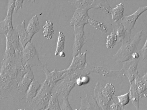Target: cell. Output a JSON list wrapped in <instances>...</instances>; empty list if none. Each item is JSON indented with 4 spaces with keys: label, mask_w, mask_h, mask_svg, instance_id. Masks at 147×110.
I'll list each match as a JSON object with an SVG mask.
<instances>
[{
    "label": "cell",
    "mask_w": 147,
    "mask_h": 110,
    "mask_svg": "<svg viewBox=\"0 0 147 110\" xmlns=\"http://www.w3.org/2000/svg\"><path fill=\"white\" fill-rule=\"evenodd\" d=\"M92 0H71L69 3L75 6L77 9L86 7L89 5Z\"/></svg>",
    "instance_id": "d6a6232c"
},
{
    "label": "cell",
    "mask_w": 147,
    "mask_h": 110,
    "mask_svg": "<svg viewBox=\"0 0 147 110\" xmlns=\"http://www.w3.org/2000/svg\"><path fill=\"white\" fill-rule=\"evenodd\" d=\"M89 5L81 9H77L74 13L70 22L71 26H83L88 23L90 17L88 11L90 9Z\"/></svg>",
    "instance_id": "8fae6325"
},
{
    "label": "cell",
    "mask_w": 147,
    "mask_h": 110,
    "mask_svg": "<svg viewBox=\"0 0 147 110\" xmlns=\"http://www.w3.org/2000/svg\"><path fill=\"white\" fill-rule=\"evenodd\" d=\"M140 58L131 59L123 62L121 69L124 76L127 77L130 84L134 81L135 76L138 73L137 68Z\"/></svg>",
    "instance_id": "4fadbf2b"
},
{
    "label": "cell",
    "mask_w": 147,
    "mask_h": 110,
    "mask_svg": "<svg viewBox=\"0 0 147 110\" xmlns=\"http://www.w3.org/2000/svg\"><path fill=\"white\" fill-rule=\"evenodd\" d=\"M117 98L119 103L124 106L128 104L130 100L129 97V92L124 94L116 97Z\"/></svg>",
    "instance_id": "d590c367"
},
{
    "label": "cell",
    "mask_w": 147,
    "mask_h": 110,
    "mask_svg": "<svg viewBox=\"0 0 147 110\" xmlns=\"http://www.w3.org/2000/svg\"><path fill=\"white\" fill-rule=\"evenodd\" d=\"M115 87L111 83L103 86L97 81L94 90V96L102 110H110V102L113 99Z\"/></svg>",
    "instance_id": "277c9868"
},
{
    "label": "cell",
    "mask_w": 147,
    "mask_h": 110,
    "mask_svg": "<svg viewBox=\"0 0 147 110\" xmlns=\"http://www.w3.org/2000/svg\"><path fill=\"white\" fill-rule=\"evenodd\" d=\"M86 52L81 53L73 57L70 65L67 69L71 71L84 70L88 64L86 60Z\"/></svg>",
    "instance_id": "9a60e30c"
},
{
    "label": "cell",
    "mask_w": 147,
    "mask_h": 110,
    "mask_svg": "<svg viewBox=\"0 0 147 110\" xmlns=\"http://www.w3.org/2000/svg\"><path fill=\"white\" fill-rule=\"evenodd\" d=\"M75 84L73 82L63 80L55 86L52 91V93L60 95L64 98H68L70 91L75 87Z\"/></svg>",
    "instance_id": "5bb4252c"
},
{
    "label": "cell",
    "mask_w": 147,
    "mask_h": 110,
    "mask_svg": "<svg viewBox=\"0 0 147 110\" xmlns=\"http://www.w3.org/2000/svg\"><path fill=\"white\" fill-rule=\"evenodd\" d=\"M65 36L61 31L59 32L56 48L55 55L57 56L64 50L65 46Z\"/></svg>",
    "instance_id": "f1b7e54d"
},
{
    "label": "cell",
    "mask_w": 147,
    "mask_h": 110,
    "mask_svg": "<svg viewBox=\"0 0 147 110\" xmlns=\"http://www.w3.org/2000/svg\"><path fill=\"white\" fill-rule=\"evenodd\" d=\"M84 29L83 26H74V41L73 47V57L81 53L82 46L86 42Z\"/></svg>",
    "instance_id": "9c48e42d"
},
{
    "label": "cell",
    "mask_w": 147,
    "mask_h": 110,
    "mask_svg": "<svg viewBox=\"0 0 147 110\" xmlns=\"http://www.w3.org/2000/svg\"><path fill=\"white\" fill-rule=\"evenodd\" d=\"M134 81L138 87L140 95L144 93L146 90V88L142 80L141 77L138 74V73L135 76Z\"/></svg>",
    "instance_id": "4dcf8cb0"
},
{
    "label": "cell",
    "mask_w": 147,
    "mask_h": 110,
    "mask_svg": "<svg viewBox=\"0 0 147 110\" xmlns=\"http://www.w3.org/2000/svg\"><path fill=\"white\" fill-rule=\"evenodd\" d=\"M34 79L32 71L29 67L23 74L18 85L20 90L25 93L28 87Z\"/></svg>",
    "instance_id": "d6986e66"
},
{
    "label": "cell",
    "mask_w": 147,
    "mask_h": 110,
    "mask_svg": "<svg viewBox=\"0 0 147 110\" xmlns=\"http://www.w3.org/2000/svg\"><path fill=\"white\" fill-rule=\"evenodd\" d=\"M141 78L142 80L146 86V90L144 93L140 95V98H142L144 97H146L147 96V72L144 76L141 77Z\"/></svg>",
    "instance_id": "ab89813d"
},
{
    "label": "cell",
    "mask_w": 147,
    "mask_h": 110,
    "mask_svg": "<svg viewBox=\"0 0 147 110\" xmlns=\"http://www.w3.org/2000/svg\"><path fill=\"white\" fill-rule=\"evenodd\" d=\"M113 32L118 38V42H123L126 40V30L123 23L121 21L113 22L112 24Z\"/></svg>",
    "instance_id": "44dd1931"
},
{
    "label": "cell",
    "mask_w": 147,
    "mask_h": 110,
    "mask_svg": "<svg viewBox=\"0 0 147 110\" xmlns=\"http://www.w3.org/2000/svg\"><path fill=\"white\" fill-rule=\"evenodd\" d=\"M37 15L33 16L29 20L26 29V31L32 38L40 30V27Z\"/></svg>",
    "instance_id": "603a6c76"
},
{
    "label": "cell",
    "mask_w": 147,
    "mask_h": 110,
    "mask_svg": "<svg viewBox=\"0 0 147 110\" xmlns=\"http://www.w3.org/2000/svg\"><path fill=\"white\" fill-rule=\"evenodd\" d=\"M129 97L133 105L136 108V110L139 109V102L140 98V94L138 88L134 81L130 84Z\"/></svg>",
    "instance_id": "7402d4cb"
},
{
    "label": "cell",
    "mask_w": 147,
    "mask_h": 110,
    "mask_svg": "<svg viewBox=\"0 0 147 110\" xmlns=\"http://www.w3.org/2000/svg\"><path fill=\"white\" fill-rule=\"evenodd\" d=\"M49 110V109L48 108V107H47L46 109H41V110Z\"/></svg>",
    "instance_id": "7bdbcfd3"
},
{
    "label": "cell",
    "mask_w": 147,
    "mask_h": 110,
    "mask_svg": "<svg viewBox=\"0 0 147 110\" xmlns=\"http://www.w3.org/2000/svg\"><path fill=\"white\" fill-rule=\"evenodd\" d=\"M15 29L18 33L20 42L24 49L26 44L31 41L32 39L25 28V20L22 21L21 24L18 25Z\"/></svg>",
    "instance_id": "ac0fdd59"
},
{
    "label": "cell",
    "mask_w": 147,
    "mask_h": 110,
    "mask_svg": "<svg viewBox=\"0 0 147 110\" xmlns=\"http://www.w3.org/2000/svg\"><path fill=\"white\" fill-rule=\"evenodd\" d=\"M53 23L50 20H47L43 26L44 36L48 40H51L52 38L54 32L53 30Z\"/></svg>",
    "instance_id": "4316f807"
},
{
    "label": "cell",
    "mask_w": 147,
    "mask_h": 110,
    "mask_svg": "<svg viewBox=\"0 0 147 110\" xmlns=\"http://www.w3.org/2000/svg\"><path fill=\"white\" fill-rule=\"evenodd\" d=\"M41 84L34 79L28 87L26 92V102L30 103L36 95Z\"/></svg>",
    "instance_id": "ffe728a7"
},
{
    "label": "cell",
    "mask_w": 147,
    "mask_h": 110,
    "mask_svg": "<svg viewBox=\"0 0 147 110\" xmlns=\"http://www.w3.org/2000/svg\"><path fill=\"white\" fill-rule=\"evenodd\" d=\"M141 53L139 51L138 52H134L131 55V59H137L140 58Z\"/></svg>",
    "instance_id": "60d3db41"
},
{
    "label": "cell",
    "mask_w": 147,
    "mask_h": 110,
    "mask_svg": "<svg viewBox=\"0 0 147 110\" xmlns=\"http://www.w3.org/2000/svg\"><path fill=\"white\" fill-rule=\"evenodd\" d=\"M29 1L30 2H32V3H34V2L35 1H34V0H33V1H32H32Z\"/></svg>",
    "instance_id": "ee69618b"
},
{
    "label": "cell",
    "mask_w": 147,
    "mask_h": 110,
    "mask_svg": "<svg viewBox=\"0 0 147 110\" xmlns=\"http://www.w3.org/2000/svg\"><path fill=\"white\" fill-rule=\"evenodd\" d=\"M124 9V5L122 3L117 4L115 7L112 8L110 14L114 22L118 21L123 17Z\"/></svg>",
    "instance_id": "cb8c5ba5"
},
{
    "label": "cell",
    "mask_w": 147,
    "mask_h": 110,
    "mask_svg": "<svg viewBox=\"0 0 147 110\" xmlns=\"http://www.w3.org/2000/svg\"><path fill=\"white\" fill-rule=\"evenodd\" d=\"M84 70L87 72H95L106 78L117 79L123 76L121 69L119 70H109L103 67L96 66L87 64Z\"/></svg>",
    "instance_id": "ba28073f"
},
{
    "label": "cell",
    "mask_w": 147,
    "mask_h": 110,
    "mask_svg": "<svg viewBox=\"0 0 147 110\" xmlns=\"http://www.w3.org/2000/svg\"><path fill=\"white\" fill-rule=\"evenodd\" d=\"M52 89L45 80L41 84L36 95L30 103V106L33 110H40L47 107Z\"/></svg>",
    "instance_id": "5b68a950"
},
{
    "label": "cell",
    "mask_w": 147,
    "mask_h": 110,
    "mask_svg": "<svg viewBox=\"0 0 147 110\" xmlns=\"http://www.w3.org/2000/svg\"><path fill=\"white\" fill-rule=\"evenodd\" d=\"M117 40V37L114 33L112 32L107 36L106 46L108 49L113 48Z\"/></svg>",
    "instance_id": "1f68e13d"
},
{
    "label": "cell",
    "mask_w": 147,
    "mask_h": 110,
    "mask_svg": "<svg viewBox=\"0 0 147 110\" xmlns=\"http://www.w3.org/2000/svg\"><path fill=\"white\" fill-rule=\"evenodd\" d=\"M0 75H5L15 80L18 83L24 73L29 67L22 61L21 54L14 56L3 55L1 61Z\"/></svg>",
    "instance_id": "6da1fadb"
},
{
    "label": "cell",
    "mask_w": 147,
    "mask_h": 110,
    "mask_svg": "<svg viewBox=\"0 0 147 110\" xmlns=\"http://www.w3.org/2000/svg\"><path fill=\"white\" fill-rule=\"evenodd\" d=\"M142 55L143 60H144L147 58V37L144 44L141 49L139 51Z\"/></svg>",
    "instance_id": "74e56055"
},
{
    "label": "cell",
    "mask_w": 147,
    "mask_h": 110,
    "mask_svg": "<svg viewBox=\"0 0 147 110\" xmlns=\"http://www.w3.org/2000/svg\"><path fill=\"white\" fill-rule=\"evenodd\" d=\"M88 23L96 29L102 32L106 33L107 32V27L102 22L90 18Z\"/></svg>",
    "instance_id": "f546056e"
},
{
    "label": "cell",
    "mask_w": 147,
    "mask_h": 110,
    "mask_svg": "<svg viewBox=\"0 0 147 110\" xmlns=\"http://www.w3.org/2000/svg\"><path fill=\"white\" fill-rule=\"evenodd\" d=\"M66 72L63 75V80L71 81L75 83L77 79L81 75L86 73H90L84 70L71 71L67 70L66 69Z\"/></svg>",
    "instance_id": "484cf974"
},
{
    "label": "cell",
    "mask_w": 147,
    "mask_h": 110,
    "mask_svg": "<svg viewBox=\"0 0 147 110\" xmlns=\"http://www.w3.org/2000/svg\"><path fill=\"white\" fill-rule=\"evenodd\" d=\"M90 73H88L80 76L76 80V84L81 86L88 83L90 80V78L88 75Z\"/></svg>",
    "instance_id": "e575fe53"
},
{
    "label": "cell",
    "mask_w": 147,
    "mask_h": 110,
    "mask_svg": "<svg viewBox=\"0 0 147 110\" xmlns=\"http://www.w3.org/2000/svg\"><path fill=\"white\" fill-rule=\"evenodd\" d=\"M59 96L57 94L52 93L47 107L49 110H61L58 99Z\"/></svg>",
    "instance_id": "83f0119b"
},
{
    "label": "cell",
    "mask_w": 147,
    "mask_h": 110,
    "mask_svg": "<svg viewBox=\"0 0 147 110\" xmlns=\"http://www.w3.org/2000/svg\"><path fill=\"white\" fill-rule=\"evenodd\" d=\"M21 56L23 64L31 68L37 66L41 68L45 64L40 60L34 45L31 41L28 42L23 49Z\"/></svg>",
    "instance_id": "8992f818"
},
{
    "label": "cell",
    "mask_w": 147,
    "mask_h": 110,
    "mask_svg": "<svg viewBox=\"0 0 147 110\" xmlns=\"http://www.w3.org/2000/svg\"><path fill=\"white\" fill-rule=\"evenodd\" d=\"M15 7V0H9L8 4L7 13L5 19L0 22V33L6 36L9 31L13 28L12 15Z\"/></svg>",
    "instance_id": "30bf717a"
},
{
    "label": "cell",
    "mask_w": 147,
    "mask_h": 110,
    "mask_svg": "<svg viewBox=\"0 0 147 110\" xmlns=\"http://www.w3.org/2000/svg\"><path fill=\"white\" fill-rule=\"evenodd\" d=\"M59 56L61 57H65L66 56V54L65 52L63 51L60 52L59 54Z\"/></svg>",
    "instance_id": "b9f144b4"
},
{
    "label": "cell",
    "mask_w": 147,
    "mask_h": 110,
    "mask_svg": "<svg viewBox=\"0 0 147 110\" xmlns=\"http://www.w3.org/2000/svg\"><path fill=\"white\" fill-rule=\"evenodd\" d=\"M5 36L6 40L11 44L16 53L21 54L22 50H21L20 46V39L16 29L13 28L10 29Z\"/></svg>",
    "instance_id": "e0dca14e"
},
{
    "label": "cell",
    "mask_w": 147,
    "mask_h": 110,
    "mask_svg": "<svg viewBox=\"0 0 147 110\" xmlns=\"http://www.w3.org/2000/svg\"><path fill=\"white\" fill-rule=\"evenodd\" d=\"M44 72L46 76L45 80L49 85L52 89L59 80H63V76L66 72V69L61 70H57L54 69L50 71L46 64L41 68Z\"/></svg>",
    "instance_id": "7c38bea8"
},
{
    "label": "cell",
    "mask_w": 147,
    "mask_h": 110,
    "mask_svg": "<svg viewBox=\"0 0 147 110\" xmlns=\"http://www.w3.org/2000/svg\"><path fill=\"white\" fill-rule=\"evenodd\" d=\"M24 0H15V7L14 11L16 13L18 10L19 9H22V4Z\"/></svg>",
    "instance_id": "f35d334b"
},
{
    "label": "cell",
    "mask_w": 147,
    "mask_h": 110,
    "mask_svg": "<svg viewBox=\"0 0 147 110\" xmlns=\"http://www.w3.org/2000/svg\"><path fill=\"white\" fill-rule=\"evenodd\" d=\"M142 30L137 32L130 40L124 41L117 53L113 56V59L117 63H122L131 59V55L136 52L143 35Z\"/></svg>",
    "instance_id": "3957f363"
},
{
    "label": "cell",
    "mask_w": 147,
    "mask_h": 110,
    "mask_svg": "<svg viewBox=\"0 0 147 110\" xmlns=\"http://www.w3.org/2000/svg\"><path fill=\"white\" fill-rule=\"evenodd\" d=\"M26 97L25 93L20 89L18 83L9 76L0 75V98L18 101Z\"/></svg>",
    "instance_id": "7a4b0ae2"
},
{
    "label": "cell",
    "mask_w": 147,
    "mask_h": 110,
    "mask_svg": "<svg viewBox=\"0 0 147 110\" xmlns=\"http://www.w3.org/2000/svg\"><path fill=\"white\" fill-rule=\"evenodd\" d=\"M18 110H25L23 109H19Z\"/></svg>",
    "instance_id": "f6af8a7d"
},
{
    "label": "cell",
    "mask_w": 147,
    "mask_h": 110,
    "mask_svg": "<svg viewBox=\"0 0 147 110\" xmlns=\"http://www.w3.org/2000/svg\"><path fill=\"white\" fill-rule=\"evenodd\" d=\"M89 6L91 9L104 10L107 13L109 14L112 9L107 0H92Z\"/></svg>",
    "instance_id": "d4e9b609"
},
{
    "label": "cell",
    "mask_w": 147,
    "mask_h": 110,
    "mask_svg": "<svg viewBox=\"0 0 147 110\" xmlns=\"http://www.w3.org/2000/svg\"><path fill=\"white\" fill-rule=\"evenodd\" d=\"M147 10V5L139 7L133 14L124 16L121 20V21L123 24L126 30L125 41L129 40L131 39V31L134 28L137 20L142 14Z\"/></svg>",
    "instance_id": "52a82bcc"
},
{
    "label": "cell",
    "mask_w": 147,
    "mask_h": 110,
    "mask_svg": "<svg viewBox=\"0 0 147 110\" xmlns=\"http://www.w3.org/2000/svg\"><path fill=\"white\" fill-rule=\"evenodd\" d=\"M123 107L119 103H115L113 101V103L110 105V110H125Z\"/></svg>",
    "instance_id": "8d00e7d4"
},
{
    "label": "cell",
    "mask_w": 147,
    "mask_h": 110,
    "mask_svg": "<svg viewBox=\"0 0 147 110\" xmlns=\"http://www.w3.org/2000/svg\"><path fill=\"white\" fill-rule=\"evenodd\" d=\"M80 98L81 103L80 109L74 110H101L94 96L86 94L85 97Z\"/></svg>",
    "instance_id": "2e32d148"
},
{
    "label": "cell",
    "mask_w": 147,
    "mask_h": 110,
    "mask_svg": "<svg viewBox=\"0 0 147 110\" xmlns=\"http://www.w3.org/2000/svg\"><path fill=\"white\" fill-rule=\"evenodd\" d=\"M58 100L61 110H74L69 103L68 98L61 97Z\"/></svg>",
    "instance_id": "836d02e7"
}]
</instances>
